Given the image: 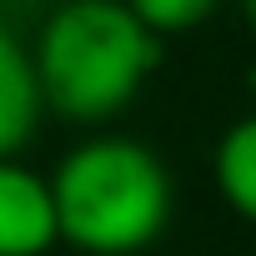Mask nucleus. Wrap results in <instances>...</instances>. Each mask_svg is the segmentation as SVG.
I'll return each mask as SVG.
<instances>
[{
    "instance_id": "nucleus-1",
    "label": "nucleus",
    "mask_w": 256,
    "mask_h": 256,
    "mask_svg": "<svg viewBox=\"0 0 256 256\" xmlns=\"http://www.w3.org/2000/svg\"><path fill=\"white\" fill-rule=\"evenodd\" d=\"M161 46L126 0H60L30 46L46 110L76 126L116 120L161 70Z\"/></svg>"
},
{
    "instance_id": "nucleus-8",
    "label": "nucleus",
    "mask_w": 256,
    "mask_h": 256,
    "mask_svg": "<svg viewBox=\"0 0 256 256\" xmlns=\"http://www.w3.org/2000/svg\"><path fill=\"white\" fill-rule=\"evenodd\" d=\"M241 86H246V96H251V110H256V66H246V76H241Z\"/></svg>"
},
{
    "instance_id": "nucleus-5",
    "label": "nucleus",
    "mask_w": 256,
    "mask_h": 256,
    "mask_svg": "<svg viewBox=\"0 0 256 256\" xmlns=\"http://www.w3.org/2000/svg\"><path fill=\"white\" fill-rule=\"evenodd\" d=\"M211 176L226 201V211L246 226H256V110L236 116L226 131L216 136L211 151Z\"/></svg>"
},
{
    "instance_id": "nucleus-6",
    "label": "nucleus",
    "mask_w": 256,
    "mask_h": 256,
    "mask_svg": "<svg viewBox=\"0 0 256 256\" xmlns=\"http://www.w3.org/2000/svg\"><path fill=\"white\" fill-rule=\"evenodd\" d=\"M126 6H131V16H136L151 36L171 40V36L201 30V26L221 10V0H126Z\"/></svg>"
},
{
    "instance_id": "nucleus-4",
    "label": "nucleus",
    "mask_w": 256,
    "mask_h": 256,
    "mask_svg": "<svg viewBox=\"0 0 256 256\" xmlns=\"http://www.w3.org/2000/svg\"><path fill=\"white\" fill-rule=\"evenodd\" d=\"M46 120V96L36 80L30 46L0 20V156H20Z\"/></svg>"
},
{
    "instance_id": "nucleus-3",
    "label": "nucleus",
    "mask_w": 256,
    "mask_h": 256,
    "mask_svg": "<svg viewBox=\"0 0 256 256\" xmlns=\"http://www.w3.org/2000/svg\"><path fill=\"white\" fill-rule=\"evenodd\" d=\"M50 246H60L50 176L0 156V256H46Z\"/></svg>"
},
{
    "instance_id": "nucleus-7",
    "label": "nucleus",
    "mask_w": 256,
    "mask_h": 256,
    "mask_svg": "<svg viewBox=\"0 0 256 256\" xmlns=\"http://www.w3.org/2000/svg\"><path fill=\"white\" fill-rule=\"evenodd\" d=\"M236 10H241V20H246V30L256 36V0H236Z\"/></svg>"
},
{
    "instance_id": "nucleus-2",
    "label": "nucleus",
    "mask_w": 256,
    "mask_h": 256,
    "mask_svg": "<svg viewBox=\"0 0 256 256\" xmlns=\"http://www.w3.org/2000/svg\"><path fill=\"white\" fill-rule=\"evenodd\" d=\"M60 246L80 256H141L176 216L166 161L131 136H86L50 171Z\"/></svg>"
}]
</instances>
